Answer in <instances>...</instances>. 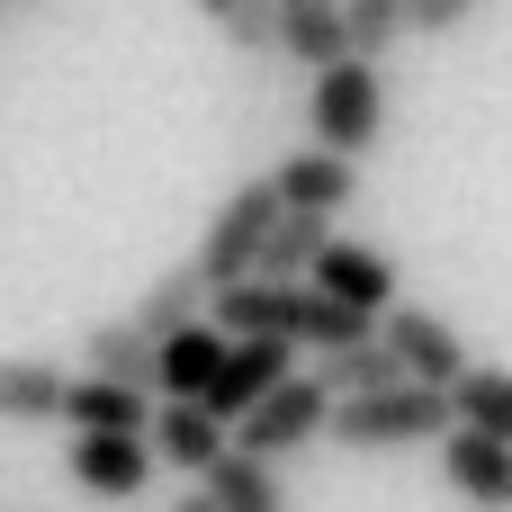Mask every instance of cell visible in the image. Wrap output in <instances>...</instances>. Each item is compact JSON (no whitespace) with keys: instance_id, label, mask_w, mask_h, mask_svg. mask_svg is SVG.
<instances>
[{"instance_id":"1","label":"cell","mask_w":512,"mask_h":512,"mask_svg":"<svg viewBox=\"0 0 512 512\" xmlns=\"http://www.w3.org/2000/svg\"><path fill=\"white\" fill-rule=\"evenodd\" d=\"M450 432V396L441 387H378V396H333V423L324 441L342 450H414V441H441Z\"/></svg>"},{"instance_id":"2","label":"cell","mask_w":512,"mask_h":512,"mask_svg":"<svg viewBox=\"0 0 512 512\" xmlns=\"http://www.w3.org/2000/svg\"><path fill=\"white\" fill-rule=\"evenodd\" d=\"M378 126H387V81H378V63L342 54L333 72H315V81H306V135H315L324 153L360 162V153L378 144Z\"/></svg>"},{"instance_id":"3","label":"cell","mask_w":512,"mask_h":512,"mask_svg":"<svg viewBox=\"0 0 512 512\" xmlns=\"http://www.w3.org/2000/svg\"><path fill=\"white\" fill-rule=\"evenodd\" d=\"M270 225H279V189H270V180H243V189L207 216V234H198V252H189V270L207 279V297H216V288H243V279L261 270Z\"/></svg>"},{"instance_id":"4","label":"cell","mask_w":512,"mask_h":512,"mask_svg":"<svg viewBox=\"0 0 512 512\" xmlns=\"http://www.w3.org/2000/svg\"><path fill=\"white\" fill-rule=\"evenodd\" d=\"M324 423H333V396H324V378L315 369H297V378H279L243 423H234V450H252V459H297L306 441H324Z\"/></svg>"},{"instance_id":"5","label":"cell","mask_w":512,"mask_h":512,"mask_svg":"<svg viewBox=\"0 0 512 512\" xmlns=\"http://www.w3.org/2000/svg\"><path fill=\"white\" fill-rule=\"evenodd\" d=\"M63 477L90 504H135L153 486V441L144 432H72L63 441Z\"/></svg>"},{"instance_id":"6","label":"cell","mask_w":512,"mask_h":512,"mask_svg":"<svg viewBox=\"0 0 512 512\" xmlns=\"http://www.w3.org/2000/svg\"><path fill=\"white\" fill-rule=\"evenodd\" d=\"M378 342L396 351V369L414 378V387H459V369H468V342H459V324L450 315H432V306H387V324H378Z\"/></svg>"},{"instance_id":"7","label":"cell","mask_w":512,"mask_h":512,"mask_svg":"<svg viewBox=\"0 0 512 512\" xmlns=\"http://www.w3.org/2000/svg\"><path fill=\"white\" fill-rule=\"evenodd\" d=\"M306 288H324L333 306H351V315H387L396 306V261L378 252V243H351V234H333L324 252H315V270H306Z\"/></svg>"},{"instance_id":"8","label":"cell","mask_w":512,"mask_h":512,"mask_svg":"<svg viewBox=\"0 0 512 512\" xmlns=\"http://www.w3.org/2000/svg\"><path fill=\"white\" fill-rule=\"evenodd\" d=\"M270 189H279V207L288 216H342L351 198H360V162H342V153H324V144H297L279 171H261Z\"/></svg>"},{"instance_id":"9","label":"cell","mask_w":512,"mask_h":512,"mask_svg":"<svg viewBox=\"0 0 512 512\" xmlns=\"http://www.w3.org/2000/svg\"><path fill=\"white\" fill-rule=\"evenodd\" d=\"M279 378H297V351H288V342H225V369H216V387H207V414L234 432Z\"/></svg>"},{"instance_id":"10","label":"cell","mask_w":512,"mask_h":512,"mask_svg":"<svg viewBox=\"0 0 512 512\" xmlns=\"http://www.w3.org/2000/svg\"><path fill=\"white\" fill-rule=\"evenodd\" d=\"M441 486H450L459 504H477V512H512V450L450 423V432H441Z\"/></svg>"},{"instance_id":"11","label":"cell","mask_w":512,"mask_h":512,"mask_svg":"<svg viewBox=\"0 0 512 512\" xmlns=\"http://www.w3.org/2000/svg\"><path fill=\"white\" fill-rule=\"evenodd\" d=\"M144 441H153V459H162V468H180V477H207V468L234 450V432H225L207 405H162V396H153Z\"/></svg>"},{"instance_id":"12","label":"cell","mask_w":512,"mask_h":512,"mask_svg":"<svg viewBox=\"0 0 512 512\" xmlns=\"http://www.w3.org/2000/svg\"><path fill=\"white\" fill-rule=\"evenodd\" d=\"M81 378H108V387H144V396H153V378H162V342L135 333L126 315H108V324L81 333Z\"/></svg>"},{"instance_id":"13","label":"cell","mask_w":512,"mask_h":512,"mask_svg":"<svg viewBox=\"0 0 512 512\" xmlns=\"http://www.w3.org/2000/svg\"><path fill=\"white\" fill-rule=\"evenodd\" d=\"M216 369H225V333H216V324H180V333H162V378H153V396H162V405H207Z\"/></svg>"},{"instance_id":"14","label":"cell","mask_w":512,"mask_h":512,"mask_svg":"<svg viewBox=\"0 0 512 512\" xmlns=\"http://www.w3.org/2000/svg\"><path fill=\"white\" fill-rule=\"evenodd\" d=\"M279 54L297 72H333L351 54V27H342V0H279Z\"/></svg>"},{"instance_id":"15","label":"cell","mask_w":512,"mask_h":512,"mask_svg":"<svg viewBox=\"0 0 512 512\" xmlns=\"http://www.w3.org/2000/svg\"><path fill=\"white\" fill-rule=\"evenodd\" d=\"M198 495H207L216 512H288L279 468H270V459H252V450H225V459L198 477Z\"/></svg>"},{"instance_id":"16","label":"cell","mask_w":512,"mask_h":512,"mask_svg":"<svg viewBox=\"0 0 512 512\" xmlns=\"http://www.w3.org/2000/svg\"><path fill=\"white\" fill-rule=\"evenodd\" d=\"M72 369L63 360H0V423H63Z\"/></svg>"},{"instance_id":"17","label":"cell","mask_w":512,"mask_h":512,"mask_svg":"<svg viewBox=\"0 0 512 512\" xmlns=\"http://www.w3.org/2000/svg\"><path fill=\"white\" fill-rule=\"evenodd\" d=\"M450 423H459V432H486V441H504V450H512V369L468 360L459 387H450Z\"/></svg>"},{"instance_id":"18","label":"cell","mask_w":512,"mask_h":512,"mask_svg":"<svg viewBox=\"0 0 512 512\" xmlns=\"http://www.w3.org/2000/svg\"><path fill=\"white\" fill-rule=\"evenodd\" d=\"M63 423H72V432H144V423H153V396H144V387H108V378H72Z\"/></svg>"},{"instance_id":"19","label":"cell","mask_w":512,"mask_h":512,"mask_svg":"<svg viewBox=\"0 0 512 512\" xmlns=\"http://www.w3.org/2000/svg\"><path fill=\"white\" fill-rule=\"evenodd\" d=\"M333 243V216H288L279 207V225H270V243H261V270L252 279H270V288H297L306 270H315V252Z\"/></svg>"},{"instance_id":"20","label":"cell","mask_w":512,"mask_h":512,"mask_svg":"<svg viewBox=\"0 0 512 512\" xmlns=\"http://www.w3.org/2000/svg\"><path fill=\"white\" fill-rule=\"evenodd\" d=\"M126 324H135V333H153V342H162V333H180V324H207V279H198L189 261H180V270H162V279L135 297V315H126Z\"/></svg>"},{"instance_id":"21","label":"cell","mask_w":512,"mask_h":512,"mask_svg":"<svg viewBox=\"0 0 512 512\" xmlns=\"http://www.w3.org/2000/svg\"><path fill=\"white\" fill-rule=\"evenodd\" d=\"M315 378H324V396H378V387H405V369H396V351H387L378 333L351 342V351H324Z\"/></svg>"},{"instance_id":"22","label":"cell","mask_w":512,"mask_h":512,"mask_svg":"<svg viewBox=\"0 0 512 512\" xmlns=\"http://www.w3.org/2000/svg\"><path fill=\"white\" fill-rule=\"evenodd\" d=\"M342 27L360 63H387V45L405 36V0H342Z\"/></svg>"},{"instance_id":"23","label":"cell","mask_w":512,"mask_h":512,"mask_svg":"<svg viewBox=\"0 0 512 512\" xmlns=\"http://www.w3.org/2000/svg\"><path fill=\"white\" fill-rule=\"evenodd\" d=\"M216 27H225L234 54H279V0H234Z\"/></svg>"},{"instance_id":"24","label":"cell","mask_w":512,"mask_h":512,"mask_svg":"<svg viewBox=\"0 0 512 512\" xmlns=\"http://www.w3.org/2000/svg\"><path fill=\"white\" fill-rule=\"evenodd\" d=\"M477 0H405V36H450Z\"/></svg>"},{"instance_id":"25","label":"cell","mask_w":512,"mask_h":512,"mask_svg":"<svg viewBox=\"0 0 512 512\" xmlns=\"http://www.w3.org/2000/svg\"><path fill=\"white\" fill-rule=\"evenodd\" d=\"M171 512H216V504H207V495H180V504H171Z\"/></svg>"},{"instance_id":"26","label":"cell","mask_w":512,"mask_h":512,"mask_svg":"<svg viewBox=\"0 0 512 512\" xmlns=\"http://www.w3.org/2000/svg\"><path fill=\"white\" fill-rule=\"evenodd\" d=\"M198 9H207V18H225V9H234V0H198Z\"/></svg>"}]
</instances>
